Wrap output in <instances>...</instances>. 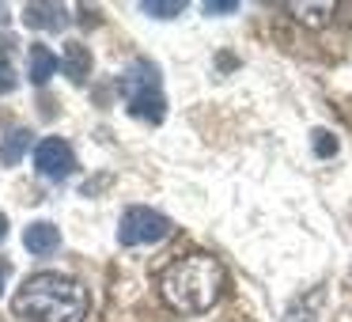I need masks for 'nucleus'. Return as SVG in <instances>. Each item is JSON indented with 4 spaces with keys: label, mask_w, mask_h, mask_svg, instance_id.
<instances>
[{
    "label": "nucleus",
    "mask_w": 352,
    "mask_h": 322,
    "mask_svg": "<svg viewBox=\"0 0 352 322\" xmlns=\"http://www.w3.org/2000/svg\"><path fill=\"white\" fill-rule=\"evenodd\" d=\"M57 65H61V61L54 57V50L42 46V42L27 50V76H31V84H38V87L50 84V76L57 72Z\"/></svg>",
    "instance_id": "nucleus-8"
},
{
    "label": "nucleus",
    "mask_w": 352,
    "mask_h": 322,
    "mask_svg": "<svg viewBox=\"0 0 352 322\" xmlns=\"http://www.w3.org/2000/svg\"><path fill=\"white\" fill-rule=\"evenodd\" d=\"M288 12L296 19H303V23H311V27H322V23H329L337 4H303V0H296V4H288Z\"/></svg>",
    "instance_id": "nucleus-10"
},
{
    "label": "nucleus",
    "mask_w": 352,
    "mask_h": 322,
    "mask_svg": "<svg viewBox=\"0 0 352 322\" xmlns=\"http://www.w3.org/2000/svg\"><path fill=\"white\" fill-rule=\"evenodd\" d=\"M118 92H122L125 107L140 122L160 125L167 114V95H163V76L152 61H133L129 69L118 76Z\"/></svg>",
    "instance_id": "nucleus-3"
},
{
    "label": "nucleus",
    "mask_w": 352,
    "mask_h": 322,
    "mask_svg": "<svg viewBox=\"0 0 352 322\" xmlns=\"http://www.w3.org/2000/svg\"><path fill=\"white\" fill-rule=\"evenodd\" d=\"M61 69L72 84H84V80L91 76V50H87L84 42H69V46H65V57H61Z\"/></svg>",
    "instance_id": "nucleus-9"
},
{
    "label": "nucleus",
    "mask_w": 352,
    "mask_h": 322,
    "mask_svg": "<svg viewBox=\"0 0 352 322\" xmlns=\"http://www.w3.org/2000/svg\"><path fill=\"white\" fill-rule=\"evenodd\" d=\"M8 273H12L8 261H0V292H4V284H8Z\"/></svg>",
    "instance_id": "nucleus-17"
},
{
    "label": "nucleus",
    "mask_w": 352,
    "mask_h": 322,
    "mask_svg": "<svg viewBox=\"0 0 352 322\" xmlns=\"http://www.w3.org/2000/svg\"><path fill=\"white\" fill-rule=\"evenodd\" d=\"M23 246L31 254H54L61 246V231L54 228L50 220H34L23 228Z\"/></svg>",
    "instance_id": "nucleus-7"
},
{
    "label": "nucleus",
    "mask_w": 352,
    "mask_h": 322,
    "mask_svg": "<svg viewBox=\"0 0 352 322\" xmlns=\"http://www.w3.org/2000/svg\"><path fill=\"white\" fill-rule=\"evenodd\" d=\"M201 8H205L208 16H223V12H235L239 4H235V0H205Z\"/></svg>",
    "instance_id": "nucleus-16"
},
{
    "label": "nucleus",
    "mask_w": 352,
    "mask_h": 322,
    "mask_svg": "<svg viewBox=\"0 0 352 322\" xmlns=\"http://www.w3.org/2000/svg\"><path fill=\"white\" fill-rule=\"evenodd\" d=\"M76 167V155H72V144L61 137H46L34 144V171L50 182H65Z\"/></svg>",
    "instance_id": "nucleus-5"
},
{
    "label": "nucleus",
    "mask_w": 352,
    "mask_h": 322,
    "mask_svg": "<svg viewBox=\"0 0 352 322\" xmlns=\"http://www.w3.org/2000/svg\"><path fill=\"white\" fill-rule=\"evenodd\" d=\"M322 299V292H311L307 299H296V303L288 307V319L284 322H314V303Z\"/></svg>",
    "instance_id": "nucleus-13"
},
{
    "label": "nucleus",
    "mask_w": 352,
    "mask_h": 322,
    "mask_svg": "<svg viewBox=\"0 0 352 322\" xmlns=\"http://www.w3.org/2000/svg\"><path fill=\"white\" fill-rule=\"evenodd\" d=\"M223 281H228V273H223V266L212 254H190V258L175 261L170 269H163L160 292L175 311L197 314V311H208L220 299Z\"/></svg>",
    "instance_id": "nucleus-2"
},
{
    "label": "nucleus",
    "mask_w": 352,
    "mask_h": 322,
    "mask_svg": "<svg viewBox=\"0 0 352 322\" xmlns=\"http://www.w3.org/2000/svg\"><path fill=\"white\" fill-rule=\"evenodd\" d=\"M8 235V220H4V216H0V239Z\"/></svg>",
    "instance_id": "nucleus-18"
},
{
    "label": "nucleus",
    "mask_w": 352,
    "mask_h": 322,
    "mask_svg": "<svg viewBox=\"0 0 352 322\" xmlns=\"http://www.w3.org/2000/svg\"><path fill=\"white\" fill-rule=\"evenodd\" d=\"M23 23L34 27V31H65V23H69V8H65V4H27Z\"/></svg>",
    "instance_id": "nucleus-6"
},
{
    "label": "nucleus",
    "mask_w": 352,
    "mask_h": 322,
    "mask_svg": "<svg viewBox=\"0 0 352 322\" xmlns=\"http://www.w3.org/2000/svg\"><path fill=\"white\" fill-rule=\"evenodd\" d=\"M311 148H314V155H337V137L329 129H314L311 133Z\"/></svg>",
    "instance_id": "nucleus-14"
},
{
    "label": "nucleus",
    "mask_w": 352,
    "mask_h": 322,
    "mask_svg": "<svg viewBox=\"0 0 352 322\" xmlns=\"http://www.w3.org/2000/svg\"><path fill=\"white\" fill-rule=\"evenodd\" d=\"M140 12H148L155 19H175L178 12H186V4L182 0H140Z\"/></svg>",
    "instance_id": "nucleus-12"
},
{
    "label": "nucleus",
    "mask_w": 352,
    "mask_h": 322,
    "mask_svg": "<svg viewBox=\"0 0 352 322\" xmlns=\"http://www.w3.org/2000/svg\"><path fill=\"white\" fill-rule=\"evenodd\" d=\"M12 314L23 322H84L87 292L65 273H34L16 288Z\"/></svg>",
    "instance_id": "nucleus-1"
},
{
    "label": "nucleus",
    "mask_w": 352,
    "mask_h": 322,
    "mask_svg": "<svg viewBox=\"0 0 352 322\" xmlns=\"http://www.w3.org/2000/svg\"><path fill=\"white\" fill-rule=\"evenodd\" d=\"M170 235V220L148 205H129L118 220V243L122 246H148Z\"/></svg>",
    "instance_id": "nucleus-4"
},
{
    "label": "nucleus",
    "mask_w": 352,
    "mask_h": 322,
    "mask_svg": "<svg viewBox=\"0 0 352 322\" xmlns=\"http://www.w3.org/2000/svg\"><path fill=\"white\" fill-rule=\"evenodd\" d=\"M12 87H16V69H12L8 57L0 54V95H8Z\"/></svg>",
    "instance_id": "nucleus-15"
},
{
    "label": "nucleus",
    "mask_w": 352,
    "mask_h": 322,
    "mask_svg": "<svg viewBox=\"0 0 352 322\" xmlns=\"http://www.w3.org/2000/svg\"><path fill=\"white\" fill-rule=\"evenodd\" d=\"M31 148V133L27 129H12L8 137H4V144H0V163H19L23 160V152Z\"/></svg>",
    "instance_id": "nucleus-11"
}]
</instances>
